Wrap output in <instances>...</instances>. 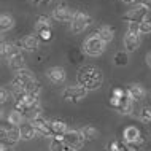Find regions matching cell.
Wrapping results in <instances>:
<instances>
[{"label":"cell","mask_w":151,"mask_h":151,"mask_svg":"<svg viewBox=\"0 0 151 151\" xmlns=\"http://www.w3.org/2000/svg\"><path fill=\"white\" fill-rule=\"evenodd\" d=\"M35 35L40 38V42L50 43L52 40V24L48 16H38L35 22Z\"/></svg>","instance_id":"cell-3"},{"label":"cell","mask_w":151,"mask_h":151,"mask_svg":"<svg viewBox=\"0 0 151 151\" xmlns=\"http://www.w3.org/2000/svg\"><path fill=\"white\" fill-rule=\"evenodd\" d=\"M124 51L127 52H135L138 48H140V43H142V38H140V34H132V32H126L124 35Z\"/></svg>","instance_id":"cell-13"},{"label":"cell","mask_w":151,"mask_h":151,"mask_svg":"<svg viewBox=\"0 0 151 151\" xmlns=\"http://www.w3.org/2000/svg\"><path fill=\"white\" fill-rule=\"evenodd\" d=\"M34 2V5H37V6H46V5H51L54 0H32Z\"/></svg>","instance_id":"cell-32"},{"label":"cell","mask_w":151,"mask_h":151,"mask_svg":"<svg viewBox=\"0 0 151 151\" xmlns=\"http://www.w3.org/2000/svg\"><path fill=\"white\" fill-rule=\"evenodd\" d=\"M135 3H140V5H145L148 10L151 11V0H135Z\"/></svg>","instance_id":"cell-33"},{"label":"cell","mask_w":151,"mask_h":151,"mask_svg":"<svg viewBox=\"0 0 151 151\" xmlns=\"http://www.w3.org/2000/svg\"><path fill=\"white\" fill-rule=\"evenodd\" d=\"M92 22H94L92 16H89L88 13H83V11H75V16H73L70 22V32L73 35H78L86 30Z\"/></svg>","instance_id":"cell-7"},{"label":"cell","mask_w":151,"mask_h":151,"mask_svg":"<svg viewBox=\"0 0 151 151\" xmlns=\"http://www.w3.org/2000/svg\"><path fill=\"white\" fill-rule=\"evenodd\" d=\"M27 94H30V96H38L42 94V84H40V81L37 80L34 84H30L29 88H27Z\"/></svg>","instance_id":"cell-29"},{"label":"cell","mask_w":151,"mask_h":151,"mask_svg":"<svg viewBox=\"0 0 151 151\" xmlns=\"http://www.w3.org/2000/svg\"><path fill=\"white\" fill-rule=\"evenodd\" d=\"M126 92L134 102H142L146 97V89L140 83H130L126 89Z\"/></svg>","instance_id":"cell-17"},{"label":"cell","mask_w":151,"mask_h":151,"mask_svg":"<svg viewBox=\"0 0 151 151\" xmlns=\"http://www.w3.org/2000/svg\"><path fill=\"white\" fill-rule=\"evenodd\" d=\"M6 122L11 126H18V127H21V126L26 122V118L21 111H18V110H11L10 113H8L6 116Z\"/></svg>","instance_id":"cell-23"},{"label":"cell","mask_w":151,"mask_h":151,"mask_svg":"<svg viewBox=\"0 0 151 151\" xmlns=\"http://www.w3.org/2000/svg\"><path fill=\"white\" fill-rule=\"evenodd\" d=\"M88 89H84L83 86H80V84H75V86H65L62 89V99L65 102H68V104H81L84 99H86L88 96Z\"/></svg>","instance_id":"cell-4"},{"label":"cell","mask_w":151,"mask_h":151,"mask_svg":"<svg viewBox=\"0 0 151 151\" xmlns=\"http://www.w3.org/2000/svg\"><path fill=\"white\" fill-rule=\"evenodd\" d=\"M14 27V19L11 18L10 14H6V13H3L2 16H0V30L5 34V32L8 30H11Z\"/></svg>","instance_id":"cell-25"},{"label":"cell","mask_w":151,"mask_h":151,"mask_svg":"<svg viewBox=\"0 0 151 151\" xmlns=\"http://www.w3.org/2000/svg\"><path fill=\"white\" fill-rule=\"evenodd\" d=\"M35 81H37V76L29 70V68H24V70L14 73L10 86L11 88H21V89H26L27 91V88H29L30 84H34Z\"/></svg>","instance_id":"cell-8"},{"label":"cell","mask_w":151,"mask_h":151,"mask_svg":"<svg viewBox=\"0 0 151 151\" xmlns=\"http://www.w3.org/2000/svg\"><path fill=\"white\" fill-rule=\"evenodd\" d=\"M29 122L34 126V129L37 130L38 137H48V138H51V134H50V119H45L43 116H40V118H35V119H32Z\"/></svg>","instance_id":"cell-15"},{"label":"cell","mask_w":151,"mask_h":151,"mask_svg":"<svg viewBox=\"0 0 151 151\" xmlns=\"http://www.w3.org/2000/svg\"><path fill=\"white\" fill-rule=\"evenodd\" d=\"M64 138H51L50 140V151H65Z\"/></svg>","instance_id":"cell-28"},{"label":"cell","mask_w":151,"mask_h":151,"mask_svg":"<svg viewBox=\"0 0 151 151\" xmlns=\"http://www.w3.org/2000/svg\"><path fill=\"white\" fill-rule=\"evenodd\" d=\"M18 45L21 46V50L27 51V52H34V51L38 50V46H40V38L35 34H30V35L24 37L21 42H18Z\"/></svg>","instance_id":"cell-16"},{"label":"cell","mask_w":151,"mask_h":151,"mask_svg":"<svg viewBox=\"0 0 151 151\" xmlns=\"http://www.w3.org/2000/svg\"><path fill=\"white\" fill-rule=\"evenodd\" d=\"M35 137H38L37 130L34 129V126H32L29 121H26V122L21 126V140L29 142V140H34Z\"/></svg>","instance_id":"cell-22"},{"label":"cell","mask_w":151,"mask_h":151,"mask_svg":"<svg viewBox=\"0 0 151 151\" xmlns=\"http://www.w3.org/2000/svg\"><path fill=\"white\" fill-rule=\"evenodd\" d=\"M140 34L142 35L151 34V18H146L145 21L140 22Z\"/></svg>","instance_id":"cell-30"},{"label":"cell","mask_w":151,"mask_h":151,"mask_svg":"<svg viewBox=\"0 0 151 151\" xmlns=\"http://www.w3.org/2000/svg\"><path fill=\"white\" fill-rule=\"evenodd\" d=\"M21 51V46L18 43H11V42H2L0 45V52H2V59L8 60L10 58H13L16 52Z\"/></svg>","instance_id":"cell-19"},{"label":"cell","mask_w":151,"mask_h":151,"mask_svg":"<svg viewBox=\"0 0 151 151\" xmlns=\"http://www.w3.org/2000/svg\"><path fill=\"white\" fill-rule=\"evenodd\" d=\"M105 46H107V45L102 42V40L96 34H92V35H89L88 38L84 40L83 51H84V54L91 56V58H99V56L104 54Z\"/></svg>","instance_id":"cell-5"},{"label":"cell","mask_w":151,"mask_h":151,"mask_svg":"<svg viewBox=\"0 0 151 151\" xmlns=\"http://www.w3.org/2000/svg\"><path fill=\"white\" fill-rule=\"evenodd\" d=\"M52 19L58 22H72L73 16H75V11L72 10L68 5H65V3H60V5H58L52 10Z\"/></svg>","instance_id":"cell-11"},{"label":"cell","mask_w":151,"mask_h":151,"mask_svg":"<svg viewBox=\"0 0 151 151\" xmlns=\"http://www.w3.org/2000/svg\"><path fill=\"white\" fill-rule=\"evenodd\" d=\"M122 137H124V142L127 145H140L142 142H143V138L140 135V130H138L135 126H129V127L124 129V134H122Z\"/></svg>","instance_id":"cell-14"},{"label":"cell","mask_w":151,"mask_h":151,"mask_svg":"<svg viewBox=\"0 0 151 151\" xmlns=\"http://www.w3.org/2000/svg\"><path fill=\"white\" fill-rule=\"evenodd\" d=\"M148 13H150V10L145 5L135 3V6L130 8V10L124 16H122V18H124V21H127V22H137V24H140L142 21H145V19L148 18Z\"/></svg>","instance_id":"cell-9"},{"label":"cell","mask_w":151,"mask_h":151,"mask_svg":"<svg viewBox=\"0 0 151 151\" xmlns=\"http://www.w3.org/2000/svg\"><path fill=\"white\" fill-rule=\"evenodd\" d=\"M21 140V127L18 126H11V124H2V129H0V142H2V146H6V148H14L16 145Z\"/></svg>","instance_id":"cell-2"},{"label":"cell","mask_w":151,"mask_h":151,"mask_svg":"<svg viewBox=\"0 0 151 151\" xmlns=\"http://www.w3.org/2000/svg\"><path fill=\"white\" fill-rule=\"evenodd\" d=\"M110 104H111V107L122 116H129V115H132V111H134V100L127 96V92L122 97L111 96L110 97Z\"/></svg>","instance_id":"cell-6"},{"label":"cell","mask_w":151,"mask_h":151,"mask_svg":"<svg viewBox=\"0 0 151 151\" xmlns=\"http://www.w3.org/2000/svg\"><path fill=\"white\" fill-rule=\"evenodd\" d=\"M145 60H146V65H148V67L151 68V52H148V54H146Z\"/></svg>","instance_id":"cell-34"},{"label":"cell","mask_w":151,"mask_h":151,"mask_svg":"<svg viewBox=\"0 0 151 151\" xmlns=\"http://www.w3.org/2000/svg\"><path fill=\"white\" fill-rule=\"evenodd\" d=\"M45 75H46V78L50 80L52 84H56V86L64 84L65 80H67V72H65V68L60 67V65H52V67L46 68Z\"/></svg>","instance_id":"cell-10"},{"label":"cell","mask_w":151,"mask_h":151,"mask_svg":"<svg viewBox=\"0 0 151 151\" xmlns=\"http://www.w3.org/2000/svg\"><path fill=\"white\" fill-rule=\"evenodd\" d=\"M138 119L143 122V124H150L151 122V105H145V107L140 108V111H138Z\"/></svg>","instance_id":"cell-27"},{"label":"cell","mask_w":151,"mask_h":151,"mask_svg":"<svg viewBox=\"0 0 151 151\" xmlns=\"http://www.w3.org/2000/svg\"><path fill=\"white\" fill-rule=\"evenodd\" d=\"M10 97H13V96H11V91H8V89L3 86L2 89H0V104L5 105L6 102L10 100Z\"/></svg>","instance_id":"cell-31"},{"label":"cell","mask_w":151,"mask_h":151,"mask_svg":"<svg viewBox=\"0 0 151 151\" xmlns=\"http://www.w3.org/2000/svg\"><path fill=\"white\" fill-rule=\"evenodd\" d=\"M113 62H115L116 67H126L129 64V52L127 51H118L113 58Z\"/></svg>","instance_id":"cell-26"},{"label":"cell","mask_w":151,"mask_h":151,"mask_svg":"<svg viewBox=\"0 0 151 151\" xmlns=\"http://www.w3.org/2000/svg\"><path fill=\"white\" fill-rule=\"evenodd\" d=\"M6 62H8V67H10L13 72H21V70H24V68H26V59H24L22 51L16 52L13 58H10Z\"/></svg>","instance_id":"cell-20"},{"label":"cell","mask_w":151,"mask_h":151,"mask_svg":"<svg viewBox=\"0 0 151 151\" xmlns=\"http://www.w3.org/2000/svg\"><path fill=\"white\" fill-rule=\"evenodd\" d=\"M64 142H65L67 146H72V148H75V150H80L81 146L86 143V140H84L83 135H81L80 129L78 130H75V129L70 130L68 129V132L64 135Z\"/></svg>","instance_id":"cell-12"},{"label":"cell","mask_w":151,"mask_h":151,"mask_svg":"<svg viewBox=\"0 0 151 151\" xmlns=\"http://www.w3.org/2000/svg\"><path fill=\"white\" fill-rule=\"evenodd\" d=\"M96 35L99 37L105 45H108V43L113 42V38H115V29L110 27V26H100L99 29H97Z\"/></svg>","instance_id":"cell-21"},{"label":"cell","mask_w":151,"mask_h":151,"mask_svg":"<svg viewBox=\"0 0 151 151\" xmlns=\"http://www.w3.org/2000/svg\"><path fill=\"white\" fill-rule=\"evenodd\" d=\"M0 151H14L13 148H6V146H0Z\"/></svg>","instance_id":"cell-35"},{"label":"cell","mask_w":151,"mask_h":151,"mask_svg":"<svg viewBox=\"0 0 151 151\" xmlns=\"http://www.w3.org/2000/svg\"><path fill=\"white\" fill-rule=\"evenodd\" d=\"M65 151H80V150H75V148H72V146H65Z\"/></svg>","instance_id":"cell-37"},{"label":"cell","mask_w":151,"mask_h":151,"mask_svg":"<svg viewBox=\"0 0 151 151\" xmlns=\"http://www.w3.org/2000/svg\"><path fill=\"white\" fill-rule=\"evenodd\" d=\"M81 135L84 137V140L86 142H92L96 140L97 137H99V130H97L94 126H83V127L80 129Z\"/></svg>","instance_id":"cell-24"},{"label":"cell","mask_w":151,"mask_h":151,"mask_svg":"<svg viewBox=\"0 0 151 151\" xmlns=\"http://www.w3.org/2000/svg\"><path fill=\"white\" fill-rule=\"evenodd\" d=\"M124 3H127V5H132V3H135V0H122Z\"/></svg>","instance_id":"cell-36"},{"label":"cell","mask_w":151,"mask_h":151,"mask_svg":"<svg viewBox=\"0 0 151 151\" xmlns=\"http://www.w3.org/2000/svg\"><path fill=\"white\" fill-rule=\"evenodd\" d=\"M68 132V127L64 121H59V119H54V121H50V134H51V138H64V135Z\"/></svg>","instance_id":"cell-18"},{"label":"cell","mask_w":151,"mask_h":151,"mask_svg":"<svg viewBox=\"0 0 151 151\" xmlns=\"http://www.w3.org/2000/svg\"><path fill=\"white\" fill-rule=\"evenodd\" d=\"M76 84L83 86L88 91H97L104 84V73L96 65H81L76 72Z\"/></svg>","instance_id":"cell-1"}]
</instances>
